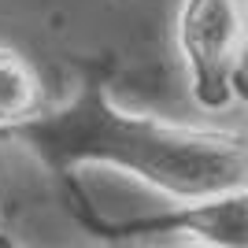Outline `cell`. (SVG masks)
I'll use <instances>...</instances> for the list:
<instances>
[{"mask_svg":"<svg viewBox=\"0 0 248 248\" xmlns=\"http://www.w3.org/2000/svg\"><path fill=\"white\" fill-rule=\"evenodd\" d=\"M111 60H85L71 96L45 104L30 123L11 130L56 178L82 167H115L141 178L178 204H200L248 186V148L241 130L182 126L134 115L111 96Z\"/></svg>","mask_w":248,"mask_h":248,"instance_id":"obj_1","label":"cell"},{"mask_svg":"<svg viewBox=\"0 0 248 248\" xmlns=\"http://www.w3.org/2000/svg\"><path fill=\"white\" fill-rule=\"evenodd\" d=\"M174 37L197 108L226 111L245 100L248 0H182Z\"/></svg>","mask_w":248,"mask_h":248,"instance_id":"obj_2","label":"cell"},{"mask_svg":"<svg viewBox=\"0 0 248 248\" xmlns=\"http://www.w3.org/2000/svg\"><path fill=\"white\" fill-rule=\"evenodd\" d=\"M63 182V204L74 215V222L100 241H130L145 237V233H189L197 245H215V248H245L248 245V200L241 193H226L215 200H200V204H178V211L152 218H134V222H108L96 215L93 200L82 193L78 178L67 174Z\"/></svg>","mask_w":248,"mask_h":248,"instance_id":"obj_3","label":"cell"},{"mask_svg":"<svg viewBox=\"0 0 248 248\" xmlns=\"http://www.w3.org/2000/svg\"><path fill=\"white\" fill-rule=\"evenodd\" d=\"M45 82L19 48L0 45V134L30 123L45 108Z\"/></svg>","mask_w":248,"mask_h":248,"instance_id":"obj_4","label":"cell"},{"mask_svg":"<svg viewBox=\"0 0 248 248\" xmlns=\"http://www.w3.org/2000/svg\"><path fill=\"white\" fill-rule=\"evenodd\" d=\"M0 245H11V237H8V230H4V222H0Z\"/></svg>","mask_w":248,"mask_h":248,"instance_id":"obj_5","label":"cell"},{"mask_svg":"<svg viewBox=\"0 0 248 248\" xmlns=\"http://www.w3.org/2000/svg\"><path fill=\"white\" fill-rule=\"evenodd\" d=\"M0 222H4V204H0Z\"/></svg>","mask_w":248,"mask_h":248,"instance_id":"obj_6","label":"cell"}]
</instances>
